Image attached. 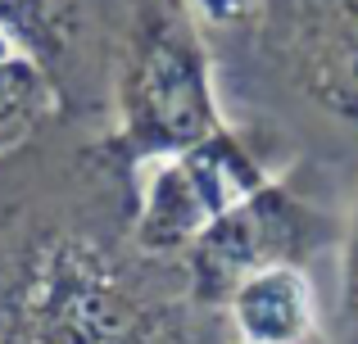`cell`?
I'll use <instances>...</instances> for the list:
<instances>
[{"mask_svg":"<svg viewBox=\"0 0 358 344\" xmlns=\"http://www.w3.org/2000/svg\"><path fill=\"white\" fill-rule=\"evenodd\" d=\"M0 344H186L173 304L141 294L118 258L87 236H45L14 285Z\"/></svg>","mask_w":358,"mask_h":344,"instance_id":"cell-1","label":"cell"},{"mask_svg":"<svg viewBox=\"0 0 358 344\" xmlns=\"http://www.w3.org/2000/svg\"><path fill=\"white\" fill-rule=\"evenodd\" d=\"M236 340L250 344H299L317 336V290L304 263H272L236 281L222 299Z\"/></svg>","mask_w":358,"mask_h":344,"instance_id":"cell-6","label":"cell"},{"mask_svg":"<svg viewBox=\"0 0 358 344\" xmlns=\"http://www.w3.org/2000/svg\"><path fill=\"white\" fill-rule=\"evenodd\" d=\"M0 32L50 77H59L69 50L78 45V9L73 0H0Z\"/></svg>","mask_w":358,"mask_h":344,"instance_id":"cell-7","label":"cell"},{"mask_svg":"<svg viewBox=\"0 0 358 344\" xmlns=\"http://www.w3.org/2000/svg\"><path fill=\"white\" fill-rule=\"evenodd\" d=\"M14 54H23V50H18V45H14V41H9V36H5V32H0V59H14Z\"/></svg>","mask_w":358,"mask_h":344,"instance_id":"cell-10","label":"cell"},{"mask_svg":"<svg viewBox=\"0 0 358 344\" xmlns=\"http://www.w3.org/2000/svg\"><path fill=\"white\" fill-rule=\"evenodd\" d=\"M254 32L304 105L358 127V0H259Z\"/></svg>","mask_w":358,"mask_h":344,"instance_id":"cell-5","label":"cell"},{"mask_svg":"<svg viewBox=\"0 0 358 344\" xmlns=\"http://www.w3.org/2000/svg\"><path fill=\"white\" fill-rule=\"evenodd\" d=\"M131 195V245L145 258H182L186 245L209 227L213 218H222L227 209H236L241 200H250L254 190L281 177L272 168L268 150L254 132L222 123L213 136L186 145L177 154L141 163Z\"/></svg>","mask_w":358,"mask_h":344,"instance_id":"cell-3","label":"cell"},{"mask_svg":"<svg viewBox=\"0 0 358 344\" xmlns=\"http://www.w3.org/2000/svg\"><path fill=\"white\" fill-rule=\"evenodd\" d=\"M336 344H358V195L350 222L341 236V317H336Z\"/></svg>","mask_w":358,"mask_h":344,"instance_id":"cell-8","label":"cell"},{"mask_svg":"<svg viewBox=\"0 0 358 344\" xmlns=\"http://www.w3.org/2000/svg\"><path fill=\"white\" fill-rule=\"evenodd\" d=\"M341 236L345 227L336 222V213H327L304 190H295V181L272 177L263 190H254L236 209L213 218L186 245V294L204 308H222V299L250 272L272 263H308L313 254L341 245Z\"/></svg>","mask_w":358,"mask_h":344,"instance_id":"cell-4","label":"cell"},{"mask_svg":"<svg viewBox=\"0 0 358 344\" xmlns=\"http://www.w3.org/2000/svg\"><path fill=\"white\" fill-rule=\"evenodd\" d=\"M182 9L200 27H218V32L254 27V18H259V0H182Z\"/></svg>","mask_w":358,"mask_h":344,"instance_id":"cell-9","label":"cell"},{"mask_svg":"<svg viewBox=\"0 0 358 344\" xmlns=\"http://www.w3.org/2000/svg\"><path fill=\"white\" fill-rule=\"evenodd\" d=\"M236 344H250V340H236ZM299 344H327L322 336H313V340H299Z\"/></svg>","mask_w":358,"mask_h":344,"instance_id":"cell-11","label":"cell"},{"mask_svg":"<svg viewBox=\"0 0 358 344\" xmlns=\"http://www.w3.org/2000/svg\"><path fill=\"white\" fill-rule=\"evenodd\" d=\"M114 154L131 172L213 136L222 118L213 54L182 0H150L131 18L114 73Z\"/></svg>","mask_w":358,"mask_h":344,"instance_id":"cell-2","label":"cell"}]
</instances>
